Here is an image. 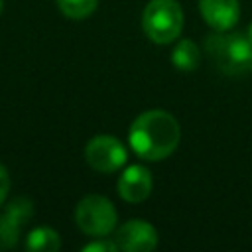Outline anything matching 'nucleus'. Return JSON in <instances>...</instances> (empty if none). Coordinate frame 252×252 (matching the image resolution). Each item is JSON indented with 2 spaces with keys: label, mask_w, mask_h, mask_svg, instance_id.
Returning a JSON list of instances; mask_svg holds the SVG:
<instances>
[{
  "label": "nucleus",
  "mask_w": 252,
  "mask_h": 252,
  "mask_svg": "<svg viewBox=\"0 0 252 252\" xmlns=\"http://www.w3.org/2000/svg\"><path fill=\"white\" fill-rule=\"evenodd\" d=\"M8 191H10V175H8V169L0 163V207L8 197Z\"/></svg>",
  "instance_id": "nucleus-14"
},
{
  "label": "nucleus",
  "mask_w": 252,
  "mask_h": 252,
  "mask_svg": "<svg viewBox=\"0 0 252 252\" xmlns=\"http://www.w3.org/2000/svg\"><path fill=\"white\" fill-rule=\"evenodd\" d=\"M142 30L154 43H171L183 30L181 6L175 0H150L142 14Z\"/></svg>",
  "instance_id": "nucleus-3"
},
{
  "label": "nucleus",
  "mask_w": 252,
  "mask_h": 252,
  "mask_svg": "<svg viewBox=\"0 0 252 252\" xmlns=\"http://www.w3.org/2000/svg\"><path fill=\"white\" fill-rule=\"evenodd\" d=\"M116 209L102 195H87L75 207V222L89 236H108L116 228Z\"/></svg>",
  "instance_id": "nucleus-4"
},
{
  "label": "nucleus",
  "mask_w": 252,
  "mask_h": 252,
  "mask_svg": "<svg viewBox=\"0 0 252 252\" xmlns=\"http://www.w3.org/2000/svg\"><path fill=\"white\" fill-rule=\"evenodd\" d=\"M98 6V0H57L59 12L69 20H85Z\"/></svg>",
  "instance_id": "nucleus-12"
},
{
  "label": "nucleus",
  "mask_w": 252,
  "mask_h": 252,
  "mask_svg": "<svg viewBox=\"0 0 252 252\" xmlns=\"http://www.w3.org/2000/svg\"><path fill=\"white\" fill-rule=\"evenodd\" d=\"M171 63L179 71H195L201 63V49L191 39H181L171 51Z\"/></svg>",
  "instance_id": "nucleus-10"
},
{
  "label": "nucleus",
  "mask_w": 252,
  "mask_h": 252,
  "mask_svg": "<svg viewBox=\"0 0 252 252\" xmlns=\"http://www.w3.org/2000/svg\"><path fill=\"white\" fill-rule=\"evenodd\" d=\"M181 130L173 114L154 108L142 112L130 126L128 142L136 156L148 161H159L171 156L179 144Z\"/></svg>",
  "instance_id": "nucleus-1"
},
{
  "label": "nucleus",
  "mask_w": 252,
  "mask_h": 252,
  "mask_svg": "<svg viewBox=\"0 0 252 252\" xmlns=\"http://www.w3.org/2000/svg\"><path fill=\"white\" fill-rule=\"evenodd\" d=\"M26 248L32 252H55L61 248V238L53 228L37 226L28 234Z\"/></svg>",
  "instance_id": "nucleus-11"
},
{
  "label": "nucleus",
  "mask_w": 252,
  "mask_h": 252,
  "mask_svg": "<svg viewBox=\"0 0 252 252\" xmlns=\"http://www.w3.org/2000/svg\"><path fill=\"white\" fill-rule=\"evenodd\" d=\"M114 242L118 250L124 252H150L158 244V232L150 222L132 219L122 226H118L114 234Z\"/></svg>",
  "instance_id": "nucleus-7"
},
{
  "label": "nucleus",
  "mask_w": 252,
  "mask_h": 252,
  "mask_svg": "<svg viewBox=\"0 0 252 252\" xmlns=\"http://www.w3.org/2000/svg\"><path fill=\"white\" fill-rule=\"evenodd\" d=\"M152 173L148 167L134 163L128 165L118 177V195L128 203H142L152 193Z\"/></svg>",
  "instance_id": "nucleus-8"
},
{
  "label": "nucleus",
  "mask_w": 252,
  "mask_h": 252,
  "mask_svg": "<svg viewBox=\"0 0 252 252\" xmlns=\"http://www.w3.org/2000/svg\"><path fill=\"white\" fill-rule=\"evenodd\" d=\"M33 217V203L28 197L12 199L0 211V250L14 248L20 238L22 226Z\"/></svg>",
  "instance_id": "nucleus-6"
},
{
  "label": "nucleus",
  "mask_w": 252,
  "mask_h": 252,
  "mask_svg": "<svg viewBox=\"0 0 252 252\" xmlns=\"http://www.w3.org/2000/svg\"><path fill=\"white\" fill-rule=\"evenodd\" d=\"M205 51L211 61L228 77L252 75V41L234 32H213L205 37Z\"/></svg>",
  "instance_id": "nucleus-2"
},
{
  "label": "nucleus",
  "mask_w": 252,
  "mask_h": 252,
  "mask_svg": "<svg viewBox=\"0 0 252 252\" xmlns=\"http://www.w3.org/2000/svg\"><path fill=\"white\" fill-rule=\"evenodd\" d=\"M2 10H4V0H0V14H2Z\"/></svg>",
  "instance_id": "nucleus-16"
},
{
  "label": "nucleus",
  "mask_w": 252,
  "mask_h": 252,
  "mask_svg": "<svg viewBox=\"0 0 252 252\" xmlns=\"http://www.w3.org/2000/svg\"><path fill=\"white\" fill-rule=\"evenodd\" d=\"M118 246L114 240H108L106 236H98V240H93L83 246V252H116Z\"/></svg>",
  "instance_id": "nucleus-13"
},
{
  "label": "nucleus",
  "mask_w": 252,
  "mask_h": 252,
  "mask_svg": "<svg viewBox=\"0 0 252 252\" xmlns=\"http://www.w3.org/2000/svg\"><path fill=\"white\" fill-rule=\"evenodd\" d=\"M85 159L98 173H114L120 167H124L128 159V152L118 138L100 134L87 142Z\"/></svg>",
  "instance_id": "nucleus-5"
},
{
  "label": "nucleus",
  "mask_w": 252,
  "mask_h": 252,
  "mask_svg": "<svg viewBox=\"0 0 252 252\" xmlns=\"http://www.w3.org/2000/svg\"><path fill=\"white\" fill-rule=\"evenodd\" d=\"M203 20L217 32L232 30L240 16L238 0H199Z\"/></svg>",
  "instance_id": "nucleus-9"
},
{
  "label": "nucleus",
  "mask_w": 252,
  "mask_h": 252,
  "mask_svg": "<svg viewBox=\"0 0 252 252\" xmlns=\"http://www.w3.org/2000/svg\"><path fill=\"white\" fill-rule=\"evenodd\" d=\"M246 35H248V37H250V41H252V24L248 26V33H246Z\"/></svg>",
  "instance_id": "nucleus-15"
}]
</instances>
